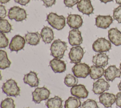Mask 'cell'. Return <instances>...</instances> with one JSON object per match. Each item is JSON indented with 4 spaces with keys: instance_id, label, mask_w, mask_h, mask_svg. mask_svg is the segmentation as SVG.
<instances>
[{
    "instance_id": "1",
    "label": "cell",
    "mask_w": 121,
    "mask_h": 108,
    "mask_svg": "<svg viewBox=\"0 0 121 108\" xmlns=\"http://www.w3.org/2000/svg\"><path fill=\"white\" fill-rule=\"evenodd\" d=\"M67 49V45L65 42L58 39L55 40L50 47L51 55L55 58L60 59L64 56Z\"/></svg>"
},
{
    "instance_id": "2",
    "label": "cell",
    "mask_w": 121,
    "mask_h": 108,
    "mask_svg": "<svg viewBox=\"0 0 121 108\" xmlns=\"http://www.w3.org/2000/svg\"><path fill=\"white\" fill-rule=\"evenodd\" d=\"M46 21L52 27L58 30L62 29L66 25L65 18L63 16H59L53 12L47 15Z\"/></svg>"
},
{
    "instance_id": "3",
    "label": "cell",
    "mask_w": 121,
    "mask_h": 108,
    "mask_svg": "<svg viewBox=\"0 0 121 108\" xmlns=\"http://www.w3.org/2000/svg\"><path fill=\"white\" fill-rule=\"evenodd\" d=\"M1 88L3 92L8 96L16 97L20 94V88L17 86L16 81L12 79L4 82Z\"/></svg>"
},
{
    "instance_id": "4",
    "label": "cell",
    "mask_w": 121,
    "mask_h": 108,
    "mask_svg": "<svg viewBox=\"0 0 121 108\" xmlns=\"http://www.w3.org/2000/svg\"><path fill=\"white\" fill-rule=\"evenodd\" d=\"M112 47L111 42L104 37L97 38L92 45L93 50L97 53L109 51Z\"/></svg>"
},
{
    "instance_id": "5",
    "label": "cell",
    "mask_w": 121,
    "mask_h": 108,
    "mask_svg": "<svg viewBox=\"0 0 121 108\" xmlns=\"http://www.w3.org/2000/svg\"><path fill=\"white\" fill-rule=\"evenodd\" d=\"M74 75L77 78H86L90 72V67L85 63L75 64L71 69Z\"/></svg>"
},
{
    "instance_id": "6",
    "label": "cell",
    "mask_w": 121,
    "mask_h": 108,
    "mask_svg": "<svg viewBox=\"0 0 121 108\" xmlns=\"http://www.w3.org/2000/svg\"><path fill=\"white\" fill-rule=\"evenodd\" d=\"M8 17L10 19H14L19 22L26 19L27 18V14L24 9L18 6H14L9 9Z\"/></svg>"
},
{
    "instance_id": "7",
    "label": "cell",
    "mask_w": 121,
    "mask_h": 108,
    "mask_svg": "<svg viewBox=\"0 0 121 108\" xmlns=\"http://www.w3.org/2000/svg\"><path fill=\"white\" fill-rule=\"evenodd\" d=\"M33 101L36 103L39 104L43 100L48 99L50 95V91L46 87H37L32 93Z\"/></svg>"
},
{
    "instance_id": "8",
    "label": "cell",
    "mask_w": 121,
    "mask_h": 108,
    "mask_svg": "<svg viewBox=\"0 0 121 108\" xmlns=\"http://www.w3.org/2000/svg\"><path fill=\"white\" fill-rule=\"evenodd\" d=\"M84 54L83 48L80 45L72 47L70 48L69 53V57L70 63H80Z\"/></svg>"
},
{
    "instance_id": "9",
    "label": "cell",
    "mask_w": 121,
    "mask_h": 108,
    "mask_svg": "<svg viewBox=\"0 0 121 108\" xmlns=\"http://www.w3.org/2000/svg\"><path fill=\"white\" fill-rule=\"evenodd\" d=\"M26 42L25 39L23 37L18 35H15L11 39L9 45V48L12 52H17L23 49Z\"/></svg>"
},
{
    "instance_id": "10",
    "label": "cell",
    "mask_w": 121,
    "mask_h": 108,
    "mask_svg": "<svg viewBox=\"0 0 121 108\" xmlns=\"http://www.w3.org/2000/svg\"><path fill=\"white\" fill-rule=\"evenodd\" d=\"M110 87L108 81L103 78L99 79L93 84L92 91L95 94H101L105 91L108 90Z\"/></svg>"
},
{
    "instance_id": "11",
    "label": "cell",
    "mask_w": 121,
    "mask_h": 108,
    "mask_svg": "<svg viewBox=\"0 0 121 108\" xmlns=\"http://www.w3.org/2000/svg\"><path fill=\"white\" fill-rule=\"evenodd\" d=\"M121 75V71L115 65H110L104 71V76L108 81H112L116 78H119Z\"/></svg>"
},
{
    "instance_id": "12",
    "label": "cell",
    "mask_w": 121,
    "mask_h": 108,
    "mask_svg": "<svg viewBox=\"0 0 121 108\" xmlns=\"http://www.w3.org/2000/svg\"><path fill=\"white\" fill-rule=\"evenodd\" d=\"M69 44L72 45H79L83 42L81 32L78 29H73L69 32L68 36Z\"/></svg>"
},
{
    "instance_id": "13",
    "label": "cell",
    "mask_w": 121,
    "mask_h": 108,
    "mask_svg": "<svg viewBox=\"0 0 121 108\" xmlns=\"http://www.w3.org/2000/svg\"><path fill=\"white\" fill-rule=\"evenodd\" d=\"M99 102L106 108L112 107L116 102V96L112 93L104 92L99 97Z\"/></svg>"
},
{
    "instance_id": "14",
    "label": "cell",
    "mask_w": 121,
    "mask_h": 108,
    "mask_svg": "<svg viewBox=\"0 0 121 108\" xmlns=\"http://www.w3.org/2000/svg\"><path fill=\"white\" fill-rule=\"evenodd\" d=\"M113 19L110 15H98L95 18V26L99 28L106 29L112 23Z\"/></svg>"
},
{
    "instance_id": "15",
    "label": "cell",
    "mask_w": 121,
    "mask_h": 108,
    "mask_svg": "<svg viewBox=\"0 0 121 108\" xmlns=\"http://www.w3.org/2000/svg\"><path fill=\"white\" fill-rule=\"evenodd\" d=\"M71 94L79 99H85L88 95L89 92L83 84L76 85L70 89Z\"/></svg>"
},
{
    "instance_id": "16",
    "label": "cell",
    "mask_w": 121,
    "mask_h": 108,
    "mask_svg": "<svg viewBox=\"0 0 121 108\" xmlns=\"http://www.w3.org/2000/svg\"><path fill=\"white\" fill-rule=\"evenodd\" d=\"M77 8L83 14L88 16L92 14L94 11L90 0H80L77 4Z\"/></svg>"
},
{
    "instance_id": "17",
    "label": "cell",
    "mask_w": 121,
    "mask_h": 108,
    "mask_svg": "<svg viewBox=\"0 0 121 108\" xmlns=\"http://www.w3.org/2000/svg\"><path fill=\"white\" fill-rule=\"evenodd\" d=\"M67 23L71 28L78 29L83 24V19L81 16L78 14H69L67 18Z\"/></svg>"
},
{
    "instance_id": "18",
    "label": "cell",
    "mask_w": 121,
    "mask_h": 108,
    "mask_svg": "<svg viewBox=\"0 0 121 108\" xmlns=\"http://www.w3.org/2000/svg\"><path fill=\"white\" fill-rule=\"evenodd\" d=\"M49 65L55 73H62L66 69V64L64 61L54 58L50 61Z\"/></svg>"
},
{
    "instance_id": "19",
    "label": "cell",
    "mask_w": 121,
    "mask_h": 108,
    "mask_svg": "<svg viewBox=\"0 0 121 108\" xmlns=\"http://www.w3.org/2000/svg\"><path fill=\"white\" fill-rule=\"evenodd\" d=\"M23 81L25 83L32 87H37L39 83L37 74L34 71H30L29 73L26 74L24 76Z\"/></svg>"
},
{
    "instance_id": "20",
    "label": "cell",
    "mask_w": 121,
    "mask_h": 108,
    "mask_svg": "<svg viewBox=\"0 0 121 108\" xmlns=\"http://www.w3.org/2000/svg\"><path fill=\"white\" fill-rule=\"evenodd\" d=\"M109 41L116 46L121 45V32L117 28H112L108 30Z\"/></svg>"
},
{
    "instance_id": "21",
    "label": "cell",
    "mask_w": 121,
    "mask_h": 108,
    "mask_svg": "<svg viewBox=\"0 0 121 108\" xmlns=\"http://www.w3.org/2000/svg\"><path fill=\"white\" fill-rule=\"evenodd\" d=\"M109 56L104 53H99L93 57V63L98 66L105 67L108 63Z\"/></svg>"
},
{
    "instance_id": "22",
    "label": "cell",
    "mask_w": 121,
    "mask_h": 108,
    "mask_svg": "<svg viewBox=\"0 0 121 108\" xmlns=\"http://www.w3.org/2000/svg\"><path fill=\"white\" fill-rule=\"evenodd\" d=\"M40 35L43 41L45 44H50L54 38V34L52 29L48 27H44L41 30Z\"/></svg>"
},
{
    "instance_id": "23",
    "label": "cell",
    "mask_w": 121,
    "mask_h": 108,
    "mask_svg": "<svg viewBox=\"0 0 121 108\" xmlns=\"http://www.w3.org/2000/svg\"><path fill=\"white\" fill-rule=\"evenodd\" d=\"M41 35L38 32H28L25 36V39L27 44L31 45H37L40 40Z\"/></svg>"
},
{
    "instance_id": "24",
    "label": "cell",
    "mask_w": 121,
    "mask_h": 108,
    "mask_svg": "<svg viewBox=\"0 0 121 108\" xmlns=\"http://www.w3.org/2000/svg\"><path fill=\"white\" fill-rule=\"evenodd\" d=\"M63 100L61 98L58 96H55L47 99L45 105L47 108H62Z\"/></svg>"
},
{
    "instance_id": "25",
    "label": "cell",
    "mask_w": 121,
    "mask_h": 108,
    "mask_svg": "<svg viewBox=\"0 0 121 108\" xmlns=\"http://www.w3.org/2000/svg\"><path fill=\"white\" fill-rule=\"evenodd\" d=\"M104 71L103 67L93 65L90 67V77L93 80L99 79L104 75Z\"/></svg>"
},
{
    "instance_id": "26",
    "label": "cell",
    "mask_w": 121,
    "mask_h": 108,
    "mask_svg": "<svg viewBox=\"0 0 121 108\" xmlns=\"http://www.w3.org/2000/svg\"><path fill=\"white\" fill-rule=\"evenodd\" d=\"M81 105L79 98L77 97L70 96L65 101V108H78Z\"/></svg>"
},
{
    "instance_id": "27",
    "label": "cell",
    "mask_w": 121,
    "mask_h": 108,
    "mask_svg": "<svg viewBox=\"0 0 121 108\" xmlns=\"http://www.w3.org/2000/svg\"><path fill=\"white\" fill-rule=\"evenodd\" d=\"M11 62L8 59L7 53L2 50H0V68L1 70H4L9 68Z\"/></svg>"
},
{
    "instance_id": "28",
    "label": "cell",
    "mask_w": 121,
    "mask_h": 108,
    "mask_svg": "<svg viewBox=\"0 0 121 108\" xmlns=\"http://www.w3.org/2000/svg\"><path fill=\"white\" fill-rule=\"evenodd\" d=\"M64 84L69 87H72L78 83V78L71 74H67L64 78Z\"/></svg>"
},
{
    "instance_id": "29",
    "label": "cell",
    "mask_w": 121,
    "mask_h": 108,
    "mask_svg": "<svg viewBox=\"0 0 121 108\" xmlns=\"http://www.w3.org/2000/svg\"><path fill=\"white\" fill-rule=\"evenodd\" d=\"M12 29L11 25L7 19H0V31L3 33H8Z\"/></svg>"
},
{
    "instance_id": "30",
    "label": "cell",
    "mask_w": 121,
    "mask_h": 108,
    "mask_svg": "<svg viewBox=\"0 0 121 108\" xmlns=\"http://www.w3.org/2000/svg\"><path fill=\"white\" fill-rule=\"evenodd\" d=\"M1 108H16L14 100L11 98H7L2 100L0 104Z\"/></svg>"
},
{
    "instance_id": "31",
    "label": "cell",
    "mask_w": 121,
    "mask_h": 108,
    "mask_svg": "<svg viewBox=\"0 0 121 108\" xmlns=\"http://www.w3.org/2000/svg\"><path fill=\"white\" fill-rule=\"evenodd\" d=\"M80 108H99V107L95 100L87 99L83 102Z\"/></svg>"
},
{
    "instance_id": "32",
    "label": "cell",
    "mask_w": 121,
    "mask_h": 108,
    "mask_svg": "<svg viewBox=\"0 0 121 108\" xmlns=\"http://www.w3.org/2000/svg\"><path fill=\"white\" fill-rule=\"evenodd\" d=\"M113 18L119 23H121V5L115 8L113 11Z\"/></svg>"
},
{
    "instance_id": "33",
    "label": "cell",
    "mask_w": 121,
    "mask_h": 108,
    "mask_svg": "<svg viewBox=\"0 0 121 108\" xmlns=\"http://www.w3.org/2000/svg\"><path fill=\"white\" fill-rule=\"evenodd\" d=\"M9 45V39L6 36L4 33L0 32V48H4Z\"/></svg>"
},
{
    "instance_id": "34",
    "label": "cell",
    "mask_w": 121,
    "mask_h": 108,
    "mask_svg": "<svg viewBox=\"0 0 121 108\" xmlns=\"http://www.w3.org/2000/svg\"><path fill=\"white\" fill-rule=\"evenodd\" d=\"M64 3L66 7L68 8H72L76 4H78V0H64Z\"/></svg>"
},
{
    "instance_id": "35",
    "label": "cell",
    "mask_w": 121,
    "mask_h": 108,
    "mask_svg": "<svg viewBox=\"0 0 121 108\" xmlns=\"http://www.w3.org/2000/svg\"><path fill=\"white\" fill-rule=\"evenodd\" d=\"M42 1L43 3V5L46 8L51 7L56 2V0H42Z\"/></svg>"
},
{
    "instance_id": "36",
    "label": "cell",
    "mask_w": 121,
    "mask_h": 108,
    "mask_svg": "<svg viewBox=\"0 0 121 108\" xmlns=\"http://www.w3.org/2000/svg\"><path fill=\"white\" fill-rule=\"evenodd\" d=\"M7 16V11L4 6L0 5V19L4 18Z\"/></svg>"
},
{
    "instance_id": "37",
    "label": "cell",
    "mask_w": 121,
    "mask_h": 108,
    "mask_svg": "<svg viewBox=\"0 0 121 108\" xmlns=\"http://www.w3.org/2000/svg\"><path fill=\"white\" fill-rule=\"evenodd\" d=\"M116 104L117 107L121 108V91L116 95Z\"/></svg>"
},
{
    "instance_id": "38",
    "label": "cell",
    "mask_w": 121,
    "mask_h": 108,
    "mask_svg": "<svg viewBox=\"0 0 121 108\" xmlns=\"http://www.w3.org/2000/svg\"><path fill=\"white\" fill-rule=\"evenodd\" d=\"M14 1L15 2L21 5L25 6L30 2V0H14Z\"/></svg>"
},
{
    "instance_id": "39",
    "label": "cell",
    "mask_w": 121,
    "mask_h": 108,
    "mask_svg": "<svg viewBox=\"0 0 121 108\" xmlns=\"http://www.w3.org/2000/svg\"><path fill=\"white\" fill-rule=\"evenodd\" d=\"M10 0H0L1 4H5L9 1Z\"/></svg>"
},
{
    "instance_id": "40",
    "label": "cell",
    "mask_w": 121,
    "mask_h": 108,
    "mask_svg": "<svg viewBox=\"0 0 121 108\" xmlns=\"http://www.w3.org/2000/svg\"><path fill=\"white\" fill-rule=\"evenodd\" d=\"M113 0H100V1L102 2H103L104 3H106L108 2H111V1H112Z\"/></svg>"
},
{
    "instance_id": "41",
    "label": "cell",
    "mask_w": 121,
    "mask_h": 108,
    "mask_svg": "<svg viewBox=\"0 0 121 108\" xmlns=\"http://www.w3.org/2000/svg\"><path fill=\"white\" fill-rule=\"evenodd\" d=\"M118 89L119 90L121 91V81L120 82V83L118 84Z\"/></svg>"
},
{
    "instance_id": "42",
    "label": "cell",
    "mask_w": 121,
    "mask_h": 108,
    "mask_svg": "<svg viewBox=\"0 0 121 108\" xmlns=\"http://www.w3.org/2000/svg\"><path fill=\"white\" fill-rule=\"evenodd\" d=\"M115 1L117 4L121 5V0H115Z\"/></svg>"
},
{
    "instance_id": "43",
    "label": "cell",
    "mask_w": 121,
    "mask_h": 108,
    "mask_svg": "<svg viewBox=\"0 0 121 108\" xmlns=\"http://www.w3.org/2000/svg\"><path fill=\"white\" fill-rule=\"evenodd\" d=\"M120 70H121V63L120 65Z\"/></svg>"
},
{
    "instance_id": "44",
    "label": "cell",
    "mask_w": 121,
    "mask_h": 108,
    "mask_svg": "<svg viewBox=\"0 0 121 108\" xmlns=\"http://www.w3.org/2000/svg\"></svg>"
}]
</instances>
